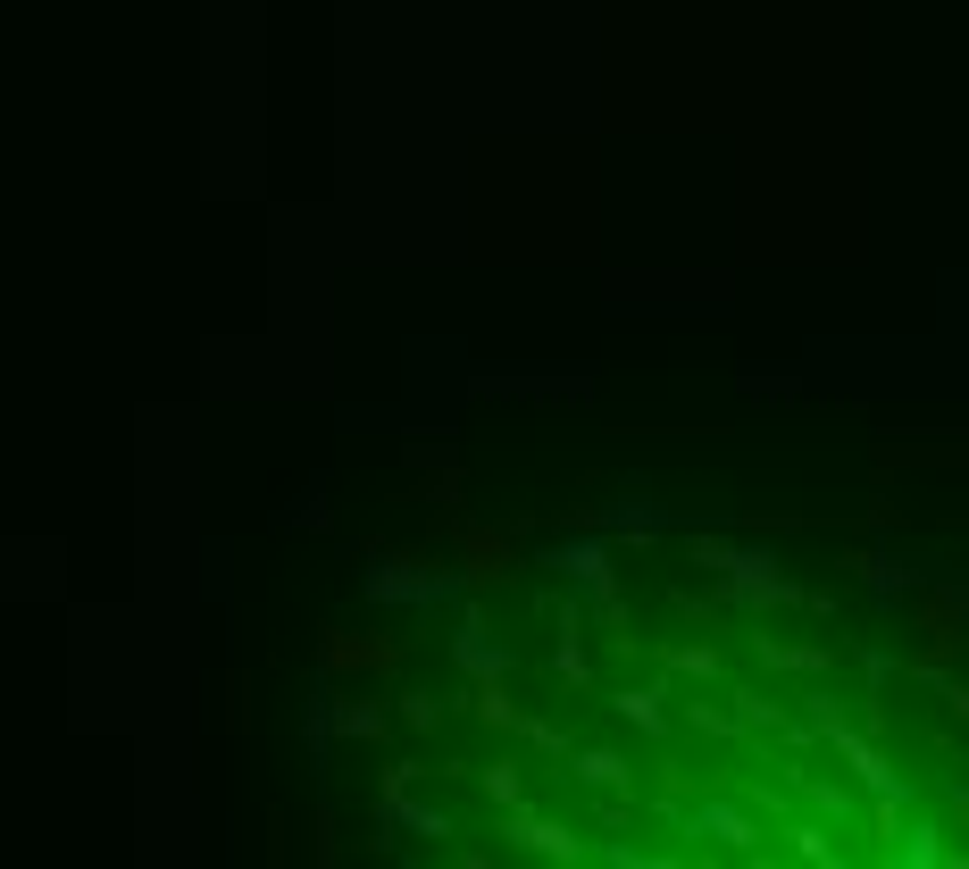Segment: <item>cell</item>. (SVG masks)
Masks as SVG:
<instances>
[{"label":"cell","instance_id":"obj_1","mask_svg":"<svg viewBox=\"0 0 969 869\" xmlns=\"http://www.w3.org/2000/svg\"><path fill=\"white\" fill-rule=\"evenodd\" d=\"M560 569H569L577 585H594V594L610 585V577H602V552H594V544H585V552H560Z\"/></svg>","mask_w":969,"mask_h":869},{"label":"cell","instance_id":"obj_2","mask_svg":"<svg viewBox=\"0 0 969 869\" xmlns=\"http://www.w3.org/2000/svg\"><path fill=\"white\" fill-rule=\"evenodd\" d=\"M577 778H594V786H619V761H610V753H585V761H577Z\"/></svg>","mask_w":969,"mask_h":869}]
</instances>
